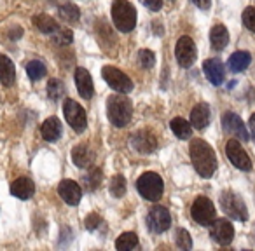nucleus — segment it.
<instances>
[{
	"instance_id": "obj_1",
	"label": "nucleus",
	"mask_w": 255,
	"mask_h": 251,
	"mask_svg": "<svg viewBox=\"0 0 255 251\" xmlns=\"http://www.w3.org/2000/svg\"><path fill=\"white\" fill-rule=\"evenodd\" d=\"M189 152H191V161L194 164V169L198 171L199 176L210 178L213 176L217 169V157L213 149L205 142V140H192L189 145Z\"/></svg>"
},
{
	"instance_id": "obj_2",
	"label": "nucleus",
	"mask_w": 255,
	"mask_h": 251,
	"mask_svg": "<svg viewBox=\"0 0 255 251\" xmlns=\"http://www.w3.org/2000/svg\"><path fill=\"white\" fill-rule=\"evenodd\" d=\"M107 115L109 120L116 126V128H124L126 124H129L133 115V106L131 101L121 92V94H114L107 99Z\"/></svg>"
},
{
	"instance_id": "obj_3",
	"label": "nucleus",
	"mask_w": 255,
	"mask_h": 251,
	"mask_svg": "<svg viewBox=\"0 0 255 251\" xmlns=\"http://www.w3.org/2000/svg\"><path fill=\"white\" fill-rule=\"evenodd\" d=\"M112 21L116 28L123 33H129L136 26V11L128 0H114Z\"/></svg>"
},
{
	"instance_id": "obj_4",
	"label": "nucleus",
	"mask_w": 255,
	"mask_h": 251,
	"mask_svg": "<svg viewBox=\"0 0 255 251\" xmlns=\"http://www.w3.org/2000/svg\"><path fill=\"white\" fill-rule=\"evenodd\" d=\"M136 188H138L140 195L147 201H159L161 195H163L164 190V183L161 180V176L157 173H152V171H147L136 181Z\"/></svg>"
},
{
	"instance_id": "obj_5",
	"label": "nucleus",
	"mask_w": 255,
	"mask_h": 251,
	"mask_svg": "<svg viewBox=\"0 0 255 251\" xmlns=\"http://www.w3.org/2000/svg\"><path fill=\"white\" fill-rule=\"evenodd\" d=\"M63 113L67 119L68 126L74 129L75 133H82L88 128V117H86V110L79 105L77 101L67 98L63 103Z\"/></svg>"
},
{
	"instance_id": "obj_6",
	"label": "nucleus",
	"mask_w": 255,
	"mask_h": 251,
	"mask_svg": "<svg viewBox=\"0 0 255 251\" xmlns=\"http://www.w3.org/2000/svg\"><path fill=\"white\" fill-rule=\"evenodd\" d=\"M220 206H222L224 213L229 215L231 218L238 220V222L248 220L247 206H245L243 199L238 194H234V192H224V194L220 195Z\"/></svg>"
},
{
	"instance_id": "obj_7",
	"label": "nucleus",
	"mask_w": 255,
	"mask_h": 251,
	"mask_svg": "<svg viewBox=\"0 0 255 251\" xmlns=\"http://www.w3.org/2000/svg\"><path fill=\"white\" fill-rule=\"evenodd\" d=\"M102 77L114 91L123 92V94H128V92L133 91V82L131 79L128 77L124 72H121L119 68L116 67H103L102 70Z\"/></svg>"
},
{
	"instance_id": "obj_8",
	"label": "nucleus",
	"mask_w": 255,
	"mask_h": 251,
	"mask_svg": "<svg viewBox=\"0 0 255 251\" xmlns=\"http://www.w3.org/2000/svg\"><path fill=\"white\" fill-rule=\"evenodd\" d=\"M226 156L227 159L233 163L234 167H238L240 171H250L252 169V161L248 157V154L243 150L241 143L236 140H229L226 143Z\"/></svg>"
},
{
	"instance_id": "obj_9",
	"label": "nucleus",
	"mask_w": 255,
	"mask_h": 251,
	"mask_svg": "<svg viewBox=\"0 0 255 251\" xmlns=\"http://www.w3.org/2000/svg\"><path fill=\"white\" fill-rule=\"evenodd\" d=\"M191 215L199 225H212L215 220V206L208 197H198L191 208Z\"/></svg>"
},
{
	"instance_id": "obj_10",
	"label": "nucleus",
	"mask_w": 255,
	"mask_h": 251,
	"mask_svg": "<svg viewBox=\"0 0 255 251\" xmlns=\"http://www.w3.org/2000/svg\"><path fill=\"white\" fill-rule=\"evenodd\" d=\"M147 227H149V230H152V232H156V234L166 232L171 227L170 211H168L166 208H163V206L152 208L149 211V215H147Z\"/></svg>"
},
{
	"instance_id": "obj_11",
	"label": "nucleus",
	"mask_w": 255,
	"mask_h": 251,
	"mask_svg": "<svg viewBox=\"0 0 255 251\" xmlns=\"http://www.w3.org/2000/svg\"><path fill=\"white\" fill-rule=\"evenodd\" d=\"M175 56L180 67L189 68L196 61V46L191 37H180L175 46Z\"/></svg>"
},
{
	"instance_id": "obj_12",
	"label": "nucleus",
	"mask_w": 255,
	"mask_h": 251,
	"mask_svg": "<svg viewBox=\"0 0 255 251\" xmlns=\"http://www.w3.org/2000/svg\"><path fill=\"white\" fill-rule=\"evenodd\" d=\"M222 126H224V129L229 133V135L236 136L238 140H243V142H248V140H250V133H248L245 122L241 120V117L236 115L234 112L224 113Z\"/></svg>"
},
{
	"instance_id": "obj_13",
	"label": "nucleus",
	"mask_w": 255,
	"mask_h": 251,
	"mask_svg": "<svg viewBox=\"0 0 255 251\" xmlns=\"http://www.w3.org/2000/svg\"><path fill=\"white\" fill-rule=\"evenodd\" d=\"M210 234H212L213 241H217L222 246H227L234 239V227L227 220H213L212 227H210Z\"/></svg>"
},
{
	"instance_id": "obj_14",
	"label": "nucleus",
	"mask_w": 255,
	"mask_h": 251,
	"mask_svg": "<svg viewBox=\"0 0 255 251\" xmlns=\"http://www.w3.org/2000/svg\"><path fill=\"white\" fill-rule=\"evenodd\" d=\"M129 143H131L133 150H136V152H140V154H150L152 150H156V147H157L156 136L149 131H138V133H135V135H131Z\"/></svg>"
},
{
	"instance_id": "obj_15",
	"label": "nucleus",
	"mask_w": 255,
	"mask_h": 251,
	"mask_svg": "<svg viewBox=\"0 0 255 251\" xmlns=\"http://www.w3.org/2000/svg\"><path fill=\"white\" fill-rule=\"evenodd\" d=\"M58 194H60V197L70 206H77L79 202H81V197H82L81 187H79L77 181H74V180H63L61 181L60 187H58Z\"/></svg>"
},
{
	"instance_id": "obj_16",
	"label": "nucleus",
	"mask_w": 255,
	"mask_h": 251,
	"mask_svg": "<svg viewBox=\"0 0 255 251\" xmlns=\"http://www.w3.org/2000/svg\"><path fill=\"white\" fill-rule=\"evenodd\" d=\"M203 70H205V75L208 77V81L212 82L213 85H220L226 79V70H224V65L220 60L217 58H212V60H206L203 63Z\"/></svg>"
},
{
	"instance_id": "obj_17",
	"label": "nucleus",
	"mask_w": 255,
	"mask_h": 251,
	"mask_svg": "<svg viewBox=\"0 0 255 251\" xmlns=\"http://www.w3.org/2000/svg\"><path fill=\"white\" fill-rule=\"evenodd\" d=\"M75 84H77V91L82 98L84 99L93 98L95 85H93V79L86 68H77V70H75Z\"/></svg>"
},
{
	"instance_id": "obj_18",
	"label": "nucleus",
	"mask_w": 255,
	"mask_h": 251,
	"mask_svg": "<svg viewBox=\"0 0 255 251\" xmlns=\"http://www.w3.org/2000/svg\"><path fill=\"white\" fill-rule=\"evenodd\" d=\"M11 194L16 195L18 199H23V201H26V199H30L33 194H35V185H33V181L30 180V178H18V180L12 181L11 185Z\"/></svg>"
},
{
	"instance_id": "obj_19",
	"label": "nucleus",
	"mask_w": 255,
	"mask_h": 251,
	"mask_svg": "<svg viewBox=\"0 0 255 251\" xmlns=\"http://www.w3.org/2000/svg\"><path fill=\"white\" fill-rule=\"evenodd\" d=\"M40 133L46 142H58L61 136V122L56 117H49L42 122L40 126Z\"/></svg>"
},
{
	"instance_id": "obj_20",
	"label": "nucleus",
	"mask_w": 255,
	"mask_h": 251,
	"mask_svg": "<svg viewBox=\"0 0 255 251\" xmlns=\"http://www.w3.org/2000/svg\"><path fill=\"white\" fill-rule=\"evenodd\" d=\"M191 124L196 129H205L210 124V106L206 103H198L191 112Z\"/></svg>"
},
{
	"instance_id": "obj_21",
	"label": "nucleus",
	"mask_w": 255,
	"mask_h": 251,
	"mask_svg": "<svg viewBox=\"0 0 255 251\" xmlns=\"http://www.w3.org/2000/svg\"><path fill=\"white\" fill-rule=\"evenodd\" d=\"M93 152L89 150V147L86 143H79L72 150V161H74L75 166L79 167H89L93 164Z\"/></svg>"
},
{
	"instance_id": "obj_22",
	"label": "nucleus",
	"mask_w": 255,
	"mask_h": 251,
	"mask_svg": "<svg viewBox=\"0 0 255 251\" xmlns=\"http://www.w3.org/2000/svg\"><path fill=\"white\" fill-rule=\"evenodd\" d=\"M14 79H16L14 63L7 56H4V54L0 53V82H2V85L9 87V85H12Z\"/></svg>"
},
{
	"instance_id": "obj_23",
	"label": "nucleus",
	"mask_w": 255,
	"mask_h": 251,
	"mask_svg": "<svg viewBox=\"0 0 255 251\" xmlns=\"http://www.w3.org/2000/svg\"><path fill=\"white\" fill-rule=\"evenodd\" d=\"M210 42L215 51H222L229 44V32L224 25H215L210 32Z\"/></svg>"
},
{
	"instance_id": "obj_24",
	"label": "nucleus",
	"mask_w": 255,
	"mask_h": 251,
	"mask_svg": "<svg viewBox=\"0 0 255 251\" xmlns=\"http://www.w3.org/2000/svg\"><path fill=\"white\" fill-rule=\"evenodd\" d=\"M252 63V56L247 51H236L233 56L227 61V67L231 72H243L248 68V65Z\"/></svg>"
},
{
	"instance_id": "obj_25",
	"label": "nucleus",
	"mask_w": 255,
	"mask_h": 251,
	"mask_svg": "<svg viewBox=\"0 0 255 251\" xmlns=\"http://www.w3.org/2000/svg\"><path fill=\"white\" fill-rule=\"evenodd\" d=\"M170 128L173 131V135L180 140H189L192 135V124L187 122L185 119H182V117H175L170 122Z\"/></svg>"
},
{
	"instance_id": "obj_26",
	"label": "nucleus",
	"mask_w": 255,
	"mask_h": 251,
	"mask_svg": "<svg viewBox=\"0 0 255 251\" xmlns=\"http://www.w3.org/2000/svg\"><path fill=\"white\" fill-rule=\"evenodd\" d=\"M33 25H35V28L42 33H54L58 28H60L58 23L54 21V18H51V16H47V14L33 16Z\"/></svg>"
},
{
	"instance_id": "obj_27",
	"label": "nucleus",
	"mask_w": 255,
	"mask_h": 251,
	"mask_svg": "<svg viewBox=\"0 0 255 251\" xmlns=\"http://www.w3.org/2000/svg\"><path fill=\"white\" fill-rule=\"evenodd\" d=\"M136 246H138V237H136V234H133V232L121 234L116 241V248L119 251H131V250H135Z\"/></svg>"
},
{
	"instance_id": "obj_28",
	"label": "nucleus",
	"mask_w": 255,
	"mask_h": 251,
	"mask_svg": "<svg viewBox=\"0 0 255 251\" xmlns=\"http://www.w3.org/2000/svg\"><path fill=\"white\" fill-rule=\"evenodd\" d=\"M58 14H60V18L67 23H75V21H79V18H81V11H79V7L74 4L61 5Z\"/></svg>"
},
{
	"instance_id": "obj_29",
	"label": "nucleus",
	"mask_w": 255,
	"mask_h": 251,
	"mask_svg": "<svg viewBox=\"0 0 255 251\" xmlns=\"http://www.w3.org/2000/svg\"><path fill=\"white\" fill-rule=\"evenodd\" d=\"M26 74H28V77L32 79V81H40V79L46 77V74H47L46 65L37 60L30 61V63L26 65Z\"/></svg>"
},
{
	"instance_id": "obj_30",
	"label": "nucleus",
	"mask_w": 255,
	"mask_h": 251,
	"mask_svg": "<svg viewBox=\"0 0 255 251\" xmlns=\"http://www.w3.org/2000/svg\"><path fill=\"white\" fill-rule=\"evenodd\" d=\"M102 183V171L98 167H91L88 173L84 174V185L88 190H95V188L100 187Z\"/></svg>"
},
{
	"instance_id": "obj_31",
	"label": "nucleus",
	"mask_w": 255,
	"mask_h": 251,
	"mask_svg": "<svg viewBox=\"0 0 255 251\" xmlns=\"http://www.w3.org/2000/svg\"><path fill=\"white\" fill-rule=\"evenodd\" d=\"M65 92H67V87H65L63 82L58 81V79H53V81H49V84H47V94H49L51 99L58 101L60 98H63Z\"/></svg>"
},
{
	"instance_id": "obj_32",
	"label": "nucleus",
	"mask_w": 255,
	"mask_h": 251,
	"mask_svg": "<svg viewBox=\"0 0 255 251\" xmlns=\"http://www.w3.org/2000/svg\"><path fill=\"white\" fill-rule=\"evenodd\" d=\"M110 194L114 197H123L126 194V178L123 174H116V176L110 180Z\"/></svg>"
},
{
	"instance_id": "obj_33",
	"label": "nucleus",
	"mask_w": 255,
	"mask_h": 251,
	"mask_svg": "<svg viewBox=\"0 0 255 251\" xmlns=\"http://www.w3.org/2000/svg\"><path fill=\"white\" fill-rule=\"evenodd\" d=\"M136 60H138L140 67L149 70V68H152L154 65H156V54L149 49H142V51H138V54H136Z\"/></svg>"
},
{
	"instance_id": "obj_34",
	"label": "nucleus",
	"mask_w": 255,
	"mask_h": 251,
	"mask_svg": "<svg viewBox=\"0 0 255 251\" xmlns=\"http://www.w3.org/2000/svg\"><path fill=\"white\" fill-rule=\"evenodd\" d=\"M72 40H74V33L68 28H58L53 33V42L58 46H68V44H72Z\"/></svg>"
},
{
	"instance_id": "obj_35",
	"label": "nucleus",
	"mask_w": 255,
	"mask_h": 251,
	"mask_svg": "<svg viewBox=\"0 0 255 251\" xmlns=\"http://www.w3.org/2000/svg\"><path fill=\"white\" fill-rule=\"evenodd\" d=\"M177 246L180 248V250H191V248H192L191 234H189L185 229H178L177 230Z\"/></svg>"
},
{
	"instance_id": "obj_36",
	"label": "nucleus",
	"mask_w": 255,
	"mask_h": 251,
	"mask_svg": "<svg viewBox=\"0 0 255 251\" xmlns=\"http://www.w3.org/2000/svg\"><path fill=\"white\" fill-rule=\"evenodd\" d=\"M243 25L255 33V7H247L243 11Z\"/></svg>"
},
{
	"instance_id": "obj_37",
	"label": "nucleus",
	"mask_w": 255,
	"mask_h": 251,
	"mask_svg": "<svg viewBox=\"0 0 255 251\" xmlns=\"http://www.w3.org/2000/svg\"><path fill=\"white\" fill-rule=\"evenodd\" d=\"M100 223H102V218H100L96 213H93V215H89L88 218H86V227H88L89 230H96L100 227Z\"/></svg>"
},
{
	"instance_id": "obj_38",
	"label": "nucleus",
	"mask_w": 255,
	"mask_h": 251,
	"mask_svg": "<svg viewBox=\"0 0 255 251\" xmlns=\"http://www.w3.org/2000/svg\"><path fill=\"white\" fill-rule=\"evenodd\" d=\"M140 2H142L147 9H150V11H159V9L163 7V0H140Z\"/></svg>"
},
{
	"instance_id": "obj_39",
	"label": "nucleus",
	"mask_w": 255,
	"mask_h": 251,
	"mask_svg": "<svg viewBox=\"0 0 255 251\" xmlns=\"http://www.w3.org/2000/svg\"><path fill=\"white\" fill-rule=\"evenodd\" d=\"M194 2L196 7L203 9V11H206V9H210V5H212V0H192Z\"/></svg>"
},
{
	"instance_id": "obj_40",
	"label": "nucleus",
	"mask_w": 255,
	"mask_h": 251,
	"mask_svg": "<svg viewBox=\"0 0 255 251\" xmlns=\"http://www.w3.org/2000/svg\"><path fill=\"white\" fill-rule=\"evenodd\" d=\"M248 129H250V135H252V138L255 140V113L250 117V120H248Z\"/></svg>"
}]
</instances>
